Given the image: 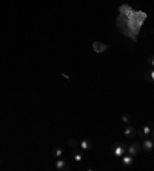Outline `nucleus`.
I'll list each match as a JSON object with an SVG mask.
<instances>
[{"mask_svg":"<svg viewBox=\"0 0 154 171\" xmlns=\"http://www.w3.org/2000/svg\"><path fill=\"white\" fill-rule=\"evenodd\" d=\"M145 80L149 83H154V70H149L145 73Z\"/></svg>","mask_w":154,"mask_h":171,"instance_id":"9b49d317","label":"nucleus"},{"mask_svg":"<svg viewBox=\"0 0 154 171\" xmlns=\"http://www.w3.org/2000/svg\"><path fill=\"white\" fill-rule=\"evenodd\" d=\"M108 48H109L108 45H105V43H100V42H94V43H93V50H94L96 53H105Z\"/></svg>","mask_w":154,"mask_h":171,"instance_id":"6e6552de","label":"nucleus"},{"mask_svg":"<svg viewBox=\"0 0 154 171\" xmlns=\"http://www.w3.org/2000/svg\"><path fill=\"white\" fill-rule=\"evenodd\" d=\"M151 139H152V140H154V129H152V131H151Z\"/></svg>","mask_w":154,"mask_h":171,"instance_id":"a211bd4d","label":"nucleus"},{"mask_svg":"<svg viewBox=\"0 0 154 171\" xmlns=\"http://www.w3.org/2000/svg\"><path fill=\"white\" fill-rule=\"evenodd\" d=\"M122 120H123V123L128 125V123H131V116H129V114H123V116H122Z\"/></svg>","mask_w":154,"mask_h":171,"instance_id":"2eb2a0df","label":"nucleus"},{"mask_svg":"<svg viewBox=\"0 0 154 171\" xmlns=\"http://www.w3.org/2000/svg\"><path fill=\"white\" fill-rule=\"evenodd\" d=\"M60 76H62V77H63V79H66V80H69V76H68V74H65V73H62V74H60Z\"/></svg>","mask_w":154,"mask_h":171,"instance_id":"f3484780","label":"nucleus"},{"mask_svg":"<svg viewBox=\"0 0 154 171\" xmlns=\"http://www.w3.org/2000/svg\"><path fill=\"white\" fill-rule=\"evenodd\" d=\"M137 17V13H132L131 16H129V19H131V22H132V19H136ZM134 28L136 30H140V23H137V22H134Z\"/></svg>","mask_w":154,"mask_h":171,"instance_id":"4468645a","label":"nucleus"},{"mask_svg":"<svg viewBox=\"0 0 154 171\" xmlns=\"http://www.w3.org/2000/svg\"><path fill=\"white\" fill-rule=\"evenodd\" d=\"M113 154L116 157H122L123 154H126V145L122 143V142H116L113 145Z\"/></svg>","mask_w":154,"mask_h":171,"instance_id":"f257e3e1","label":"nucleus"},{"mask_svg":"<svg viewBox=\"0 0 154 171\" xmlns=\"http://www.w3.org/2000/svg\"><path fill=\"white\" fill-rule=\"evenodd\" d=\"M140 151H142V145H139V143H136V142L131 143L129 146H126V153L131 154V156H134V157H136Z\"/></svg>","mask_w":154,"mask_h":171,"instance_id":"20e7f679","label":"nucleus"},{"mask_svg":"<svg viewBox=\"0 0 154 171\" xmlns=\"http://www.w3.org/2000/svg\"><path fill=\"white\" fill-rule=\"evenodd\" d=\"M142 149L146 151V153H151L154 149V140L151 137H145L143 142H142Z\"/></svg>","mask_w":154,"mask_h":171,"instance_id":"7ed1b4c3","label":"nucleus"},{"mask_svg":"<svg viewBox=\"0 0 154 171\" xmlns=\"http://www.w3.org/2000/svg\"><path fill=\"white\" fill-rule=\"evenodd\" d=\"M151 131H152V123H146L137 129V136L139 137H148V136H151Z\"/></svg>","mask_w":154,"mask_h":171,"instance_id":"f03ea898","label":"nucleus"},{"mask_svg":"<svg viewBox=\"0 0 154 171\" xmlns=\"http://www.w3.org/2000/svg\"><path fill=\"white\" fill-rule=\"evenodd\" d=\"M120 159H122V165H123V166H126V168H129V166H132V165H134V156H131V154H128V153H126V154H123Z\"/></svg>","mask_w":154,"mask_h":171,"instance_id":"423d86ee","label":"nucleus"},{"mask_svg":"<svg viewBox=\"0 0 154 171\" xmlns=\"http://www.w3.org/2000/svg\"><path fill=\"white\" fill-rule=\"evenodd\" d=\"M146 62H148V65H149V66H152V68H154V56H148Z\"/></svg>","mask_w":154,"mask_h":171,"instance_id":"dca6fc26","label":"nucleus"},{"mask_svg":"<svg viewBox=\"0 0 154 171\" xmlns=\"http://www.w3.org/2000/svg\"><path fill=\"white\" fill-rule=\"evenodd\" d=\"M91 148H93V142H91L89 139H82V140H80V149L89 151Z\"/></svg>","mask_w":154,"mask_h":171,"instance_id":"1a4fd4ad","label":"nucleus"},{"mask_svg":"<svg viewBox=\"0 0 154 171\" xmlns=\"http://www.w3.org/2000/svg\"><path fill=\"white\" fill-rule=\"evenodd\" d=\"M123 133H125V136H126L128 139H132V137H136V136H137V129H136L132 125H129V123L125 126Z\"/></svg>","mask_w":154,"mask_h":171,"instance_id":"0eeeda50","label":"nucleus"},{"mask_svg":"<svg viewBox=\"0 0 154 171\" xmlns=\"http://www.w3.org/2000/svg\"><path fill=\"white\" fill-rule=\"evenodd\" d=\"M62 154H63V148L62 146H56L54 149H53V157H62Z\"/></svg>","mask_w":154,"mask_h":171,"instance_id":"ddd939ff","label":"nucleus"},{"mask_svg":"<svg viewBox=\"0 0 154 171\" xmlns=\"http://www.w3.org/2000/svg\"><path fill=\"white\" fill-rule=\"evenodd\" d=\"M0 163H2V162H0Z\"/></svg>","mask_w":154,"mask_h":171,"instance_id":"6ab92c4d","label":"nucleus"},{"mask_svg":"<svg viewBox=\"0 0 154 171\" xmlns=\"http://www.w3.org/2000/svg\"><path fill=\"white\" fill-rule=\"evenodd\" d=\"M54 169H57V171H65V169H69V166H68V163H66L62 157H57V160L54 162Z\"/></svg>","mask_w":154,"mask_h":171,"instance_id":"39448f33","label":"nucleus"},{"mask_svg":"<svg viewBox=\"0 0 154 171\" xmlns=\"http://www.w3.org/2000/svg\"><path fill=\"white\" fill-rule=\"evenodd\" d=\"M73 157H74V160H77V162H82V160H83V153L80 151V148H74V149H73Z\"/></svg>","mask_w":154,"mask_h":171,"instance_id":"9d476101","label":"nucleus"},{"mask_svg":"<svg viewBox=\"0 0 154 171\" xmlns=\"http://www.w3.org/2000/svg\"><path fill=\"white\" fill-rule=\"evenodd\" d=\"M68 146H69L71 149H74V148H80V142H79L77 139H69V140H68Z\"/></svg>","mask_w":154,"mask_h":171,"instance_id":"f8f14e48","label":"nucleus"}]
</instances>
